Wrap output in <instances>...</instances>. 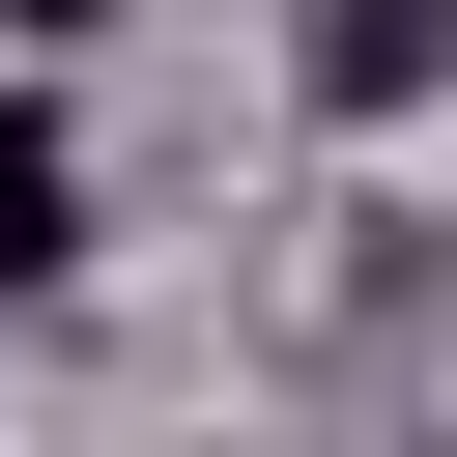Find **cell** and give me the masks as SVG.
I'll return each instance as SVG.
<instances>
[{"mask_svg":"<svg viewBox=\"0 0 457 457\" xmlns=\"http://www.w3.org/2000/svg\"><path fill=\"white\" fill-rule=\"evenodd\" d=\"M57 257H86V143H57V114H0V286H57Z\"/></svg>","mask_w":457,"mask_h":457,"instance_id":"obj_2","label":"cell"},{"mask_svg":"<svg viewBox=\"0 0 457 457\" xmlns=\"http://www.w3.org/2000/svg\"><path fill=\"white\" fill-rule=\"evenodd\" d=\"M457 86V0H314V114H428Z\"/></svg>","mask_w":457,"mask_h":457,"instance_id":"obj_1","label":"cell"}]
</instances>
